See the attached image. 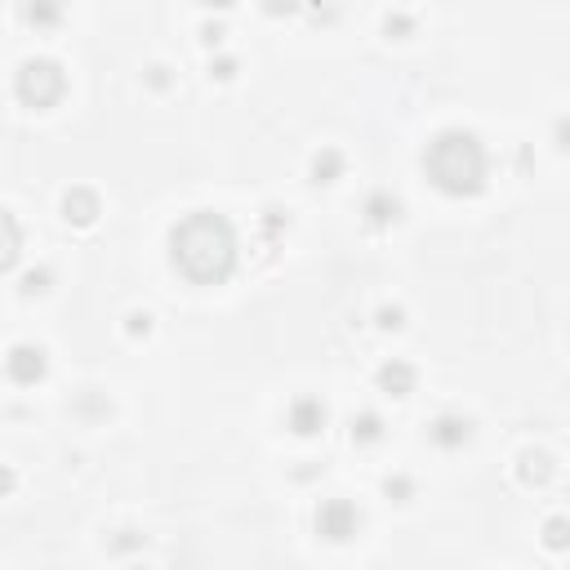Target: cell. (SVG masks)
<instances>
[{
	"mask_svg": "<svg viewBox=\"0 0 570 570\" xmlns=\"http://www.w3.org/2000/svg\"><path fill=\"white\" fill-rule=\"evenodd\" d=\"M441 147H445L454 160L432 169V174H436V183H441V187H450V191L476 187V183H481V169H485V156H481L476 138H472V134H445V138H441Z\"/></svg>",
	"mask_w": 570,
	"mask_h": 570,
	"instance_id": "obj_1",
	"label": "cell"
}]
</instances>
